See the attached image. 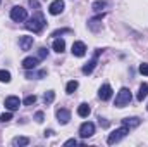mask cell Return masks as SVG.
Returning <instances> with one entry per match:
<instances>
[{
  "instance_id": "obj_3",
  "label": "cell",
  "mask_w": 148,
  "mask_h": 147,
  "mask_svg": "<svg viewBox=\"0 0 148 147\" xmlns=\"http://www.w3.org/2000/svg\"><path fill=\"white\" fill-rule=\"evenodd\" d=\"M127 133H129V128H126V126L114 130L110 135H109V139H107V144H109V146H114V144H117V142H119V140H122V139H124Z\"/></svg>"
},
{
  "instance_id": "obj_14",
  "label": "cell",
  "mask_w": 148,
  "mask_h": 147,
  "mask_svg": "<svg viewBox=\"0 0 148 147\" xmlns=\"http://www.w3.org/2000/svg\"><path fill=\"white\" fill-rule=\"evenodd\" d=\"M102 17H103V14H102V16H97V17H93V19H90V21H88V28H90L91 31H98V30L102 28Z\"/></svg>"
},
{
  "instance_id": "obj_34",
  "label": "cell",
  "mask_w": 148,
  "mask_h": 147,
  "mask_svg": "<svg viewBox=\"0 0 148 147\" xmlns=\"http://www.w3.org/2000/svg\"><path fill=\"white\" fill-rule=\"evenodd\" d=\"M147 109H148V106H147Z\"/></svg>"
},
{
  "instance_id": "obj_23",
  "label": "cell",
  "mask_w": 148,
  "mask_h": 147,
  "mask_svg": "<svg viewBox=\"0 0 148 147\" xmlns=\"http://www.w3.org/2000/svg\"><path fill=\"white\" fill-rule=\"evenodd\" d=\"M0 81L2 83H9L10 81V73L5 71V69H0Z\"/></svg>"
},
{
  "instance_id": "obj_11",
  "label": "cell",
  "mask_w": 148,
  "mask_h": 147,
  "mask_svg": "<svg viewBox=\"0 0 148 147\" xmlns=\"http://www.w3.org/2000/svg\"><path fill=\"white\" fill-rule=\"evenodd\" d=\"M98 97L102 99V101H109L112 97V87L109 83H105V85H102V88H100V92H98Z\"/></svg>"
},
{
  "instance_id": "obj_32",
  "label": "cell",
  "mask_w": 148,
  "mask_h": 147,
  "mask_svg": "<svg viewBox=\"0 0 148 147\" xmlns=\"http://www.w3.org/2000/svg\"><path fill=\"white\" fill-rule=\"evenodd\" d=\"M28 3H29L31 7H35V9H40V3H38V0H28Z\"/></svg>"
},
{
  "instance_id": "obj_22",
  "label": "cell",
  "mask_w": 148,
  "mask_h": 147,
  "mask_svg": "<svg viewBox=\"0 0 148 147\" xmlns=\"http://www.w3.org/2000/svg\"><path fill=\"white\" fill-rule=\"evenodd\" d=\"M76 88H77V81H76V80L69 81V83L66 85V92H67V94H74V92H76Z\"/></svg>"
},
{
  "instance_id": "obj_31",
  "label": "cell",
  "mask_w": 148,
  "mask_h": 147,
  "mask_svg": "<svg viewBox=\"0 0 148 147\" xmlns=\"http://www.w3.org/2000/svg\"><path fill=\"white\" fill-rule=\"evenodd\" d=\"M64 146H66V147H69V146H77V140H76V139H69V140H67Z\"/></svg>"
},
{
  "instance_id": "obj_7",
  "label": "cell",
  "mask_w": 148,
  "mask_h": 147,
  "mask_svg": "<svg viewBox=\"0 0 148 147\" xmlns=\"http://www.w3.org/2000/svg\"><path fill=\"white\" fill-rule=\"evenodd\" d=\"M62 10H64V2H62V0H53V2L50 3V7H48V12H50L52 16H59Z\"/></svg>"
},
{
  "instance_id": "obj_35",
  "label": "cell",
  "mask_w": 148,
  "mask_h": 147,
  "mask_svg": "<svg viewBox=\"0 0 148 147\" xmlns=\"http://www.w3.org/2000/svg\"><path fill=\"white\" fill-rule=\"evenodd\" d=\"M0 2H2V0H0Z\"/></svg>"
},
{
  "instance_id": "obj_10",
  "label": "cell",
  "mask_w": 148,
  "mask_h": 147,
  "mask_svg": "<svg viewBox=\"0 0 148 147\" xmlns=\"http://www.w3.org/2000/svg\"><path fill=\"white\" fill-rule=\"evenodd\" d=\"M140 125H141V119L136 118V116H134V118H124V119H122V126H126V128H129V130H131V128H136V126H140Z\"/></svg>"
},
{
  "instance_id": "obj_13",
  "label": "cell",
  "mask_w": 148,
  "mask_h": 147,
  "mask_svg": "<svg viewBox=\"0 0 148 147\" xmlns=\"http://www.w3.org/2000/svg\"><path fill=\"white\" fill-rule=\"evenodd\" d=\"M57 119H59L60 125H67L69 119H71V112L67 109H59L57 111Z\"/></svg>"
},
{
  "instance_id": "obj_8",
  "label": "cell",
  "mask_w": 148,
  "mask_h": 147,
  "mask_svg": "<svg viewBox=\"0 0 148 147\" xmlns=\"http://www.w3.org/2000/svg\"><path fill=\"white\" fill-rule=\"evenodd\" d=\"M19 106H21V101H19V97H16V95H10V97H7V99H5V107H7L9 111L19 109Z\"/></svg>"
},
{
  "instance_id": "obj_6",
  "label": "cell",
  "mask_w": 148,
  "mask_h": 147,
  "mask_svg": "<svg viewBox=\"0 0 148 147\" xmlns=\"http://www.w3.org/2000/svg\"><path fill=\"white\" fill-rule=\"evenodd\" d=\"M93 133H95V125H93V123L86 121V123H83V125L79 126V135H81V139H90Z\"/></svg>"
},
{
  "instance_id": "obj_20",
  "label": "cell",
  "mask_w": 148,
  "mask_h": 147,
  "mask_svg": "<svg viewBox=\"0 0 148 147\" xmlns=\"http://www.w3.org/2000/svg\"><path fill=\"white\" fill-rule=\"evenodd\" d=\"M105 7H107V2H105V0H97V2L91 5V9H93L95 12H102Z\"/></svg>"
},
{
  "instance_id": "obj_19",
  "label": "cell",
  "mask_w": 148,
  "mask_h": 147,
  "mask_svg": "<svg viewBox=\"0 0 148 147\" xmlns=\"http://www.w3.org/2000/svg\"><path fill=\"white\" fill-rule=\"evenodd\" d=\"M90 112H91V109H90L88 104H79V107H77V114H79L81 118H86Z\"/></svg>"
},
{
  "instance_id": "obj_18",
  "label": "cell",
  "mask_w": 148,
  "mask_h": 147,
  "mask_svg": "<svg viewBox=\"0 0 148 147\" xmlns=\"http://www.w3.org/2000/svg\"><path fill=\"white\" fill-rule=\"evenodd\" d=\"M28 144H29L28 137H16L12 140V146H16V147H24V146H28Z\"/></svg>"
},
{
  "instance_id": "obj_26",
  "label": "cell",
  "mask_w": 148,
  "mask_h": 147,
  "mask_svg": "<svg viewBox=\"0 0 148 147\" xmlns=\"http://www.w3.org/2000/svg\"><path fill=\"white\" fill-rule=\"evenodd\" d=\"M35 102H36V95H28L24 99V106H33Z\"/></svg>"
},
{
  "instance_id": "obj_27",
  "label": "cell",
  "mask_w": 148,
  "mask_h": 147,
  "mask_svg": "<svg viewBox=\"0 0 148 147\" xmlns=\"http://www.w3.org/2000/svg\"><path fill=\"white\" fill-rule=\"evenodd\" d=\"M10 119H12V112H10V111H9V112H3V114L0 116V121H2V123H7V121H10Z\"/></svg>"
},
{
  "instance_id": "obj_24",
  "label": "cell",
  "mask_w": 148,
  "mask_h": 147,
  "mask_svg": "<svg viewBox=\"0 0 148 147\" xmlns=\"http://www.w3.org/2000/svg\"><path fill=\"white\" fill-rule=\"evenodd\" d=\"M47 71H38V73H33V71H29L28 69V73H26V78H41V76H45Z\"/></svg>"
},
{
  "instance_id": "obj_21",
  "label": "cell",
  "mask_w": 148,
  "mask_h": 147,
  "mask_svg": "<svg viewBox=\"0 0 148 147\" xmlns=\"http://www.w3.org/2000/svg\"><path fill=\"white\" fill-rule=\"evenodd\" d=\"M53 99H55V92L53 90H48V92H45V95H43V102L48 106V104H52L53 102Z\"/></svg>"
},
{
  "instance_id": "obj_29",
  "label": "cell",
  "mask_w": 148,
  "mask_h": 147,
  "mask_svg": "<svg viewBox=\"0 0 148 147\" xmlns=\"http://www.w3.org/2000/svg\"><path fill=\"white\" fill-rule=\"evenodd\" d=\"M35 119H36V123H43V119H45V114H43L41 111H38L36 114H35Z\"/></svg>"
},
{
  "instance_id": "obj_2",
  "label": "cell",
  "mask_w": 148,
  "mask_h": 147,
  "mask_svg": "<svg viewBox=\"0 0 148 147\" xmlns=\"http://www.w3.org/2000/svg\"><path fill=\"white\" fill-rule=\"evenodd\" d=\"M131 99H133V95H131V92H129V88H121L119 90V94H117V97H115V107H124V106H127L129 102H131Z\"/></svg>"
},
{
  "instance_id": "obj_15",
  "label": "cell",
  "mask_w": 148,
  "mask_h": 147,
  "mask_svg": "<svg viewBox=\"0 0 148 147\" xmlns=\"http://www.w3.org/2000/svg\"><path fill=\"white\" fill-rule=\"evenodd\" d=\"M38 62H40L38 57H26V59L23 61V68H24V69H35L38 66Z\"/></svg>"
},
{
  "instance_id": "obj_17",
  "label": "cell",
  "mask_w": 148,
  "mask_h": 147,
  "mask_svg": "<svg viewBox=\"0 0 148 147\" xmlns=\"http://www.w3.org/2000/svg\"><path fill=\"white\" fill-rule=\"evenodd\" d=\"M147 95H148V83H143V85L140 87V90H138V95H136V99L141 102L143 99H147Z\"/></svg>"
},
{
  "instance_id": "obj_9",
  "label": "cell",
  "mask_w": 148,
  "mask_h": 147,
  "mask_svg": "<svg viewBox=\"0 0 148 147\" xmlns=\"http://www.w3.org/2000/svg\"><path fill=\"white\" fill-rule=\"evenodd\" d=\"M86 54V45L83 42H74L73 43V55L76 57H83Z\"/></svg>"
},
{
  "instance_id": "obj_25",
  "label": "cell",
  "mask_w": 148,
  "mask_h": 147,
  "mask_svg": "<svg viewBox=\"0 0 148 147\" xmlns=\"http://www.w3.org/2000/svg\"><path fill=\"white\" fill-rule=\"evenodd\" d=\"M47 55H48V50L45 49V47H40L38 49V59L41 61V59H47Z\"/></svg>"
},
{
  "instance_id": "obj_12",
  "label": "cell",
  "mask_w": 148,
  "mask_h": 147,
  "mask_svg": "<svg viewBox=\"0 0 148 147\" xmlns=\"http://www.w3.org/2000/svg\"><path fill=\"white\" fill-rule=\"evenodd\" d=\"M19 47L23 52H28L33 47V37H21L19 38Z\"/></svg>"
},
{
  "instance_id": "obj_28",
  "label": "cell",
  "mask_w": 148,
  "mask_h": 147,
  "mask_svg": "<svg viewBox=\"0 0 148 147\" xmlns=\"http://www.w3.org/2000/svg\"><path fill=\"white\" fill-rule=\"evenodd\" d=\"M62 33H71V30H69V28H64V30H55V31L52 33V37H59V35H62Z\"/></svg>"
},
{
  "instance_id": "obj_30",
  "label": "cell",
  "mask_w": 148,
  "mask_h": 147,
  "mask_svg": "<svg viewBox=\"0 0 148 147\" xmlns=\"http://www.w3.org/2000/svg\"><path fill=\"white\" fill-rule=\"evenodd\" d=\"M140 73L147 74V76H148V64H145V62H143V64H140Z\"/></svg>"
},
{
  "instance_id": "obj_33",
  "label": "cell",
  "mask_w": 148,
  "mask_h": 147,
  "mask_svg": "<svg viewBox=\"0 0 148 147\" xmlns=\"http://www.w3.org/2000/svg\"><path fill=\"white\" fill-rule=\"evenodd\" d=\"M53 133H55L53 130H45V137H52Z\"/></svg>"
},
{
  "instance_id": "obj_4",
  "label": "cell",
  "mask_w": 148,
  "mask_h": 147,
  "mask_svg": "<svg viewBox=\"0 0 148 147\" xmlns=\"http://www.w3.org/2000/svg\"><path fill=\"white\" fill-rule=\"evenodd\" d=\"M26 9H23L21 5H16V7H12L10 9V19L12 21H16V23H23L24 19H26Z\"/></svg>"
},
{
  "instance_id": "obj_1",
  "label": "cell",
  "mask_w": 148,
  "mask_h": 147,
  "mask_svg": "<svg viewBox=\"0 0 148 147\" xmlns=\"http://www.w3.org/2000/svg\"><path fill=\"white\" fill-rule=\"evenodd\" d=\"M45 24H47L45 16H43L41 12H36L33 17L28 19V23H26V30H29V31H33V33H40V31L45 28Z\"/></svg>"
},
{
  "instance_id": "obj_5",
  "label": "cell",
  "mask_w": 148,
  "mask_h": 147,
  "mask_svg": "<svg viewBox=\"0 0 148 147\" xmlns=\"http://www.w3.org/2000/svg\"><path fill=\"white\" fill-rule=\"evenodd\" d=\"M100 54H102V50L100 49H97L95 50V55L91 57V61L90 62H86L84 66H83V73L84 74H91L93 73V69L97 68V64H98V57H100Z\"/></svg>"
},
{
  "instance_id": "obj_16",
  "label": "cell",
  "mask_w": 148,
  "mask_h": 147,
  "mask_svg": "<svg viewBox=\"0 0 148 147\" xmlns=\"http://www.w3.org/2000/svg\"><path fill=\"white\" fill-rule=\"evenodd\" d=\"M52 47H53V50H55V52L62 54V52L66 50V42H64L62 38H55V40H53V45H52Z\"/></svg>"
}]
</instances>
